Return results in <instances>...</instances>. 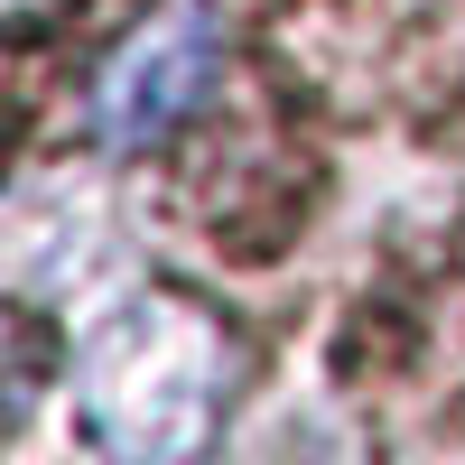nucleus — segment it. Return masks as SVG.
Wrapping results in <instances>:
<instances>
[{
  "label": "nucleus",
  "mask_w": 465,
  "mask_h": 465,
  "mask_svg": "<svg viewBox=\"0 0 465 465\" xmlns=\"http://www.w3.org/2000/svg\"><path fill=\"white\" fill-rule=\"evenodd\" d=\"M232 372H242V354H232V335L205 298L122 289L74 344V410H84V438L103 456L168 465L223 429Z\"/></svg>",
  "instance_id": "1"
},
{
  "label": "nucleus",
  "mask_w": 465,
  "mask_h": 465,
  "mask_svg": "<svg viewBox=\"0 0 465 465\" xmlns=\"http://www.w3.org/2000/svg\"><path fill=\"white\" fill-rule=\"evenodd\" d=\"M214 65H223V37H214V19L196 10V0L159 10L149 28H131L122 47H112V65L94 74V94H84L94 140L103 149H159V140H177L205 112Z\"/></svg>",
  "instance_id": "2"
}]
</instances>
